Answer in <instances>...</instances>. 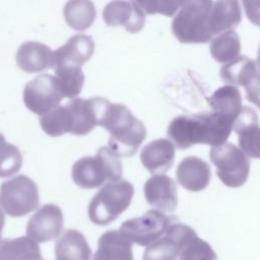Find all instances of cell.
<instances>
[{
  "label": "cell",
  "instance_id": "obj_9",
  "mask_svg": "<svg viewBox=\"0 0 260 260\" xmlns=\"http://www.w3.org/2000/svg\"><path fill=\"white\" fill-rule=\"evenodd\" d=\"M23 103L32 113L43 116L59 106L63 94L57 78L51 74H40L23 88Z\"/></svg>",
  "mask_w": 260,
  "mask_h": 260
},
{
  "label": "cell",
  "instance_id": "obj_21",
  "mask_svg": "<svg viewBox=\"0 0 260 260\" xmlns=\"http://www.w3.org/2000/svg\"><path fill=\"white\" fill-rule=\"evenodd\" d=\"M91 250L77 230H66L55 244L56 260H90Z\"/></svg>",
  "mask_w": 260,
  "mask_h": 260
},
{
  "label": "cell",
  "instance_id": "obj_20",
  "mask_svg": "<svg viewBox=\"0 0 260 260\" xmlns=\"http://www.w3.org/2000/svg\"><path fill=\"white\" fill-rule=\"evenodd\" d=\"M93 260H134L132 244L119 231H108L99 239Z\"/></svg>",
  "mask_w": 260,
  "mask_h": 260
},
{
  "label": "cell",
  "instance_id": "obj_16",
  "mask_svg": "<svg viewBox=\"0 0 260 260\" xmlns=\"http://www.w3.org/2000/svg\"><path fill=\"white\" fill-rule=\"evenodd\" d=\"M16 64L26 73L41 72L54 67V53L40 42H24L16 52Z\"/></svg>",
  "mask_w": 260,
  "mask_h": 260
},
{
  "label": "cell",
  "instance_id": "obj_15",
  "mask_svg": "<svg viewBox=\"0 0 260 260\" xmlns=\"http://www.w3.org/2000/svg\"><path fill=\"white\" fill-rule=\"evenodd\" d=\"M233 130L238 134L240 149L249 157H259V122L255 110L243 106L234 122Z\"/></svg>",
  "mask_w": 260,
  "mask_h": 260
},
{
  "label": "cell",
  "instance_id": "obj_11",
  "mask_svg": "<svg viewBox=\"0 0 260 260\" xmlns=\"http://www.w3.org/2000/svg\"><path fill=\"white\" fill-rule=\"evenodd\" d=\"M179 247L178 260H216V253L211 246L200 239L189 225L177 222L170 224L167 230Z\"/></svg>",
  "mask_w": 260,
  "mask_h": 260
},
{
  "label": "cell",
  "instance_id": "obj_1",
  "mask_svg": "<svg viewBox=\"0 0 260 260\" xmlns=\"http://www.w3.org/2000/svg\"><path fill=\"white\" fill-rule=\"evenodd\" d=\"M234 123L211 112H200L174 118L168 127V136L180 149L203 143L213 146L223 144Z\"/></svg>",
  "mask_w": 260,
  "mask_h": 260
},
{
  "label": "cell",
  "instance_id": "obj_13",
  "mask_svg": "<svg viewBox=\"0 0 260 260\" xmlns=\"http://www.w3.org/2000/svg\"><path fill=\"white\" fill-rule=\"evenodd\" d=\"M103 19L109 26L123 25L131 34L140 31L145 23V13L136 1H112L103 10Z\"/></svg>",
  "mask_w": 260,
  "mask_h": 260
},
{
  "label": "cell",
  "instance_id": "obj_27",
  "mask_svg": "<svg viewBox=\"0 0 260 260\" xmlns=\"http://www.w3.org/2000/svg\"><path fill=\"white\" fill-rule=\"evenodd\" d=\"M210 54L219 63H229L240 56V37L235 30H226L210 40Z\"/></svg>",
  "mask_w": 260,
  "mask_h": 260
},
{
  "label": "cell",
  "instance_id": "obj_30",
  "mask_svg": "<svg viewBox=\"0 0 260 260\" xmlns=\"http://www.w3.org/2000/svg\"><path fill=\"white\" fill-rule=\"evenodd\" d=\"M22 166V154L17 146L6 141L0 143V178L16 174Z\"/></svg>",
  "mask_w": 260,
  "mask_h": 260
},
{
  "label": "cell",
  "instance_id": "obj_12",
  "mask_svg": "<svg viewBox=\"0 0 260 260\" xmlns=\"http://www.w3.org/2000/svg\"><path fill=\"white\" fill-rule=\"evenodd\" d=\"M63 221V213L58 205L45 204L28 219L26 237L37 244L55 240L62 232Z\"/></svg>",
  "mask_w": 260,
  "mask_h": 260
},
{
  "label": "cell",
  "instance_id": "obj_32",
  "mask_svg": "<svg viewBox=\"0 0 260 260\" xmlns=\"http://www.w3.org/2000/svg\"><path fill=\"white\" fill-rule=\"evenodd\" d=\"M4 224H5V215H4L3 209L0 207V238L2 236V230L4 228Z\"/></svg>",
  "mask_w": 260,
  "mask_h": 260
},
{
  "label": "cell",
  "instance_id": "obj_29",
  "mask_svg": "<svg viewBox=\"0 0 260 260\" xmlns=\"http://www.w3.org/2000/svg\"><path fill=\"white\" fill-rule=\"evenodd\" d=\"M178 244L174 238L166 232L160 239L146 247L142 260H178Z\"/></svg>",
  "mask_w": 260,
  "mask_h": 260
},
{
  "label": "cell",
  "instance_id": "obj_4",
  "mask_svg": "<svg viewBox=\"0 0 260 260\" xmlns=\"http://www.w3.org/2000/svg\"><path fill=\"white\" fill-rule=\"evenodd\" d=\"M133 185L125 180L105 184L88 204V217L98 225H107L118 218L130 205Z\"/></svg>",
  "mask_w": 260,
  "mask_h": 260
},
{
  "label": "cell",
  "instance_id": "obj_17",
  "mask_svg": "<svg viewBox=\"0 0 260 260\" xmlns=\"http://www.w3.org/2000/svg\"><path fill=\"white\" fill-rule=\"evenodd\" d=\"M176 177L183 188L198 192L208 186L211 171L208 164L200 157L187 156L177 167Z\"/></svg>",
  "mask_w": 260,
  "mask_h": 260
},
{
  "label": "cell",
  "instance_id": "obj_3",
  "mask_svg": "<svg viewBox=\"0 0 260 260\" xmlns=\"http://www.w3.org/2000/svg\"><path fill=\"white\" fill-rule=\"evenodd\" d=\"M120 157L109 147H101L94 156H84L75 161L71 176L73 182L83 189H93L105 183L120 181L122 178Z\"/></svg>",
  "mask_w": 260,
  "mask_h": 260
},
{
  "label": "cell",
  "instance_id": "obj_5",
  "mask_svg": "<svg viewBox=\"0 0 260 260\" xmlns=\"http://www.w3.org/2000/svg\"><path fill=\"white\" fill-rule=\"evenodd\" d=\"M212 1H184L172 21V31L183 44H205L212 37L208 29V14Z\"/></svg>",
  "mask_w": 260,
  "mask_h": 260
},
{
  "label": "cell",
  "instance_id": "obj_24",
  "mask_svg": "<svg viewBox=\"0 0 260 260\" xmlns=\"http://www.w3.org/2000/svg\"><path fill=\"white\" fill-rule=\"evenodd\" d=\"M53 68L63 98L75 99L80 93L84 82L81 66L65 60H54Z\"/></svg>",
  "mask_w": 260,
  "mask_h": 260
},
{
  "label": "cell",
  "instance_id": "obj_26",
  "mask_svg": "<svg viewBox=\"0 0 260 260\" xmlns=\"http://www.w3.org/2000/svg\"><path fill=\"white\" fill-rule=\"evenodd\" d=\"M67 24L75 30H84L93 23L96 10L91 1H68L63 9Z\"/></svg>",
  "mask_w": 260,
  "mask_h": 260
},
{
  "label": "cell",
  "instance_id": "obj_22",
  "mask_svg": "<svg viewBox=\"0 0 260 260\" xmlns=\"http://www.w3.org/2000/svg\"><path fill=\"white\" fill-rule=\"evenodd\" d=\"M94 51V42L90 36L77 34L68 39L67 43L54 51V60L69 61L78 66L88 61Z\"/></svg>",
  "mask_w": 260,
  "mask_h": 260
},
{
  "label": "cell",
  "instance_id": "obj_18",
  "mask_svg": "<svg viewBox=\"0 0 260 260\" xmlns=\"http://www.w3.org/2000/svg\"><path fill=\"white\" fill-rule=\"evenodd\" d=\"M175 145L166 138L155 139L146 144L140 152L143 167L151 174L167 172L174 162Z\"/></svg>",
  "mask_w": 260,
  "mask_h": 260
},
{
  "label": "cell",
  "instance_id": "obj_10",
  "mask_svg": "<svg viewBox=\"0 0 260 260\" xmlns=\"http://www.w3.org/2000/svg\"><path fill=\"white\" fill-rule=\"evenodd\" d=\"M219 73L221 79L232 86L245 87L248 100L258 106L259 79L258 66L255 60L247 56H239L223 65Z\"/></svg>",
  "mask_w": 260,
  "mask_h": 260
},
{
  "label": "cell",
  "instance_id": "obj_25",
  "mask_svg": "<svg viewBox=\"0 0 260 260\" xmlns=\"http://www.w3.org/2000/svg\"><path fill=\"white\" fill-rule=\"evenodd\" d=\"M0 260H43L39 245L27 237L0 240Z\"/></svg>",
  "mask_w": 260,
  "mask_h": 260
},
{
  "label": "cell",
  "instance_id": "obj_7",
  "mask_svg": "<svg viewBox=\"0 0 260 260\" xmlns=\"http://www.w3.org/2000/svg\"><path fill=\"white\" fill-rule=\"evenodd\" d=\"M209 157L216 167L217 177L225 186L238 188L246 183L250 172V160L240 147L224 142L211 147Z\"/></svg>",
  "mask_w": 260,
  "mask_h": 260
},
{
  "label": "cell",
  "instance_id": "obj_2",
  "mask_svg": "<svg viewBox=\"0 0 260 260\" xmlns=\"http://www.w3.org/2000/svg\"><path fill=\"white\" fill-rule=\"evenodd\" d=\"M101 126L110 132L108 147L119 157L134 155L146 137L144 124L122 104L110 103Z\"/></svg>",
  "mask_w": 260,
  "mask_h": 260
},
{
  "label": "cell",
  "instance_id": "obj_23",
  "mask_svg": "<svg viewBox=\"0 0 260 260\" xmlns=\"http://www.w3.org/2000/svg\"><path fill=\"white\" fill-rule=\"evenodd\" d=\"M210 111L235 122L242 109V95L238 87L224 85L217 88L209 98Z\"/></svg>",
  "mask_w": 260,
  "mask_h": 260
},
{
  "label": "cell",
  "instance_id": "obj_14",
  "mask_svg": "<svg viewBox=\"0 0 260 260\" xmlns=\"http://www.w3.org/2000/svg\"><path fill=\"white\" fill-rule=\"evenodd\" d=\"M147 203L156 210L173 212L178 204L177 188L174 180L164 174L151 176L143 186Z\"/></svg>",
  "mask_w": 260,
  "mask_h": 260
},
{
  "label": "cell",
  "instance_id": "obj_6",
  "mask_svg": "<svg viewBox=\"0 0 260 260\" xmlns=\"http://www.w3.org/2000/svg\"><path fill=\"white\" fill-rule=\"evenodd\" d=\"M40 203L37 184L19 175L0 185V207L10 216L19 217L37 209Z\"/></svg>",
  "mask_w": 260,
  "mask_h": 260
},
{
  "label": "cell",
  "instance_id": "obj_19",
  "mask_svg": "<svg viewBox=\"0 0 260 260\" xmlns=\"http://www.w3.org/2000/svg\"><path fill=\"white\" fill-rule=\"evenodd\" d=\"M242 19L238 1H212L208 14V29L211 37L234 30Z\"/></svg>",
  "mask_w": 260,
  "mask_h": 260
},
{
  "label": "cell",
  "instance_id": "obj_8",
  "mask_svg": "<svg viewBox=\"0 0 260 260\" xmlns=\"http://www.w3.org/2000/svg\"><path fill=\"white\" fill-rule=\"evenodd\" d=\"M176 219L156 209H149L141 216L125 220L119 233L131 244L147 247L160 239Z\"/></svg>",
  "mask_w": 260,
  "mask_h": 260
},
{
  "label": "cell",
  "instance_id": "obj_28",
  "mask_svg": "<svg viewBox=\"0 0 260 260\" xmlns=\"http://www.w3.org/2000/svg\"><path fill=\"white\" fill-rule=\"evenodd\" d=\"M40 125L43 131L52 137L70 133L71 119L66 105L58 106L51 112L41 116Z\"/></svg>",
  "mask_w": 260,
  "mask_h": 260
},
{
  "label": "cell",
  "instance_id": "obj_33",
  "mask_svg": "<svg viewBox=\"0 0 260 260\" xmlns=\"http://www.w3.org/2000/svg\"><path fill=\"white\" fill-rule=\"evenodd\" d=\"M4 141H5V137H4L3 134L0 133V143H1V142H4Z\"/></svg>",
  "mask_w": 260,
  "mask_h": 260
},
{
  "label": "cell",
  "instance_id": "obj_31",
  "mask_svg": "<svg viewBox=\"0 0 260 260\" xmlns=\"http://www.w3.org/2000/svg\"><path fill=\"white\" fill-rule=\"evenodd\" d=\"M145 14L160 13L167 16H173L178 12L184 1H136Z\"/></svg>",
  "mask_w": 260,
  "mask_h": 260
}]
</instances>
